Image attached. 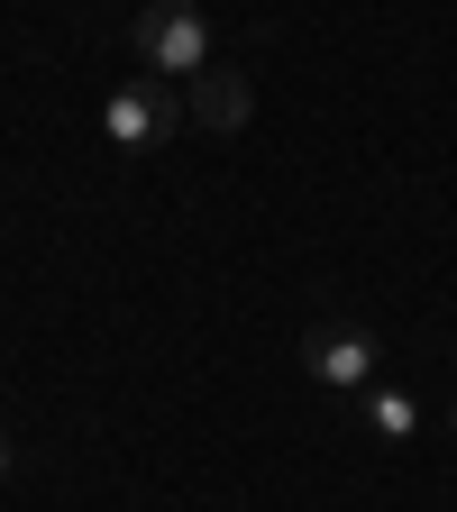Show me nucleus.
Instances as JSON below:
<instances>
[{"instance_id":"39448f33","label":"nucleus","mask_w":457,"mask_h":512,"mask_svg":"<svg viewBox=\"0 0 457 512\" xmlns=\"http://www.w3.org/2000/svg\"><path fill=\"white\" fill-rule=\"evenodd\" d=\"M366 430L375 439H412L421 430V403L403 394V384H375V394H366Z\"/></svg>"},{"instance_id":"423d86ee","label":"nucleus","mask_w":457,"mask_h":512,"mask_svg":"<svg viewBox=\"0 0 457 512\" xmlns=\"http://www.w3.org/2000/svg\"><path fill=\"white\" fill-rule=\"evenodd\" d=\"M0 458H10V448H0Z\"/></svg>"},{"instance_id":"f257e3e1","label":"nucleus","mask_w":457,"mask_h":512,"mask_svg":"<svg viewBox=\"0 0 457 512\" xmlns=\"http://www.w3.org/2000/svg\"><path fill=\"white\" fill-rule=\"evenodd\" d=\"M375 366H384V348L366 320H311L302 330V375L320 394H375Z\"/></svg>"},{"instance_id":"20e7f679","label":"nucleus","mask_w":457,"mask_h":512,"mask_svg":"<svg viewBox=\"0 0 457 512\" xmlns=\"http://www.w3.org/2000/svg\"><path fill=\"white\" fill-rule=\"evenodd\" d=\"M183 110L202 119V128H247L256 92H247V74H220V64H211V74H192V83H183Z\"/></svg>"},{"instance_id":"f03ea898","label":"nucleus","mask_w":457,"mask_h":512,"mask_svg":"<svg viewBox=\"0 0 457 512\" xmlns=\"http://www.w3.org/2000/svg\"><path fill=\"white\" fill-rule=\"evenodd\" d=\"M138 55L147 74H211V19L192 10V0H156V10H138Z\"/></svg>"},{"instance_id":"7ed1b4c3","label":"nucleus","mask_w":457,"mask_h":512,"mask_svg":"<svg viewBox=\"0 0 457 512\" xmlns=\"http://www.w3.org/2000/svg\"><path fill=\"white\" fill-rule=\"evenodd\" d=\"M192 110H183V92L174 83H119L110 101H101V138L110 147H128V156H147V147H165L174 128H183Z\"/></svg>"}]
</instances>
